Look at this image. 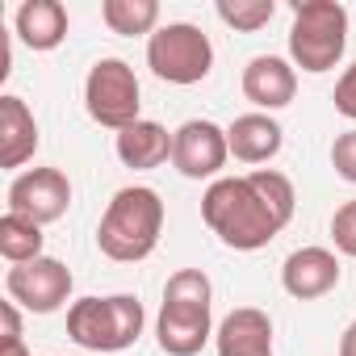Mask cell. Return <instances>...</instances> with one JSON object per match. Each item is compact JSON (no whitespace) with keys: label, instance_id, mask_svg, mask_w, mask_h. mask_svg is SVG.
<instances>
[{"label":"cell","instance_id":"6da1fadb","mask_svg":"<svg viewBox=\"0 0 356 356\" xmlns=\"http://www.w3.org/2000/svg\"><path fill=\"white\" fill-rule=\"evenodd\" d=\"M202 218L235 252H260L285 231V222L264 206L248 176H218L202 197Z\"/></svg>","mask_w":356,"mask_h":356},{"label":"cell","instance_id":"7a4b0ae2","mask_svg":"<svg viewBox=\"0 0 356 356\" xmlns=\"http://www.w3.org/2000/svg\"><path fill=\"white\" fill-rule=\"evenodd\" d=\"M214 285L202 268H176L163 285V306L155 318L159 352L168 356H197L206 339L214 335Z\"/></svg>","mask_w":356,"mask_h":356},{"label":"cell","instance_id":"3957f363","mask_svg":"<svg viewBox=\"0 0 356 356\" xmlns=\"http://www.w3.org/2000/svg\"><path fill=\"white\" fill-rule=\"evenodd\" d=\"M163 235V202L151 185H126L101 214L97 248L118 264H138L159 248Z\"/></svg>","mask_w":356,"mask_h":356},{"label":"cell","instance_id":"277c9868","mask_svg":"<svg viewBox=\"0 0 356 356\" xmlns=\"http://www.w3.org/2000/svg\"><path fill=\"white\" fill-rule=\"evenodd\" d=\"M147 310L134 293L80 298L67 306V335L88 352H126L143 335Z\"/></svg>","mask_w":356,"mask_h":356},{"label":"cell","instance_id":"5b68a950","mask_svg":"<svg viewBox=\"0 0 356 356\" xmlns=\"http://www.w3.org/2000/svg\"><path fill=\"white\" fill-rule=\"evenodd\" d=\"M343 47H348V9L339 0H298L289 26L293 67L323 76L343 59Z\"/></svg>","mask_w":356,"mask_h":356},{"label":"cell","instance_id":"8992f818","mask_svg":"<svg viewBox=\"0 0 356 356\" xmlns=\"http://www.w3.org/2000/svg\"><path fill=\"white\" fill-rule=\"evenodd\" d=\"M147 67L163 84H202L214 67V42L193 22H168L147 38Z\"/></svg>","mask_w":356,"mask_h":356},{"label":"cell","instance_id":"52a82bcc","mask_svg":"<svg viewBox=\"0 0 356 356\" xmlns=\"http://www.w3.org/2000/svg\"><path fill=\"white\" fill-rule=\"evenodd\" d=\"M138 105H143V88L138 76L126 59H97L88 80H84V109L97 126L105 130H126L138 122Z\"/></svg>","mask_w":356,"mask_h":356},{"label":"cell","instance_id":"ba28073f","mask_svg":"<svg viewBox=\"0 0 356 356\" xmlns=\"http://www.w3.org/2000/svg\"><path fill=\"white\" fill-rule=\"evenodd\" d=\"M5 293L30 314H55L72 298V268L55 256H38L30 264H13L5 273Z\"/></svg>","mask_w":356,"mask_h":356},{"label":"cell","instance_id":"9c48e42d","mask_svg":"<svg viewBox=\"0 0 356 356\" xmlns=\"http://www.w3.org/2000/svg\"><path fill=\"white\" fill-rule=\"evenodd\" d=\"M227 130L214 126L210 118H193L181 130H172V168L185 181H214L227 168Z\"/></svg>","mask_w":356,"mask_h":356},{"label":"cell","instance_id":"30bf717a","mask_svg":"<svg viewBox=\"0 0 356 356\" xmlns=\"http://www.w3.org/2000/svg\"><path fill=\"white\" fill-rule=\"evenodd\" d=\"M72 206V181L59 168H30L9 185V214H22L38 227L59 222Z\"/></svg>","mask_w":356,"mask_h":356},{"label":"cell","instance_id":"8fae6325","mask_svg":"<svg viewBox=\"0 0 356 356\" xmlns=\"http://www.w3.org/2000/svg\"><path fill=\"white\" fill-rule=\"evenodd\" d=\"M281 285L289 298L298 302H314L327 298L339 285V256L331 248H298L285 256L281 264Z\"/></svg>","mask_w":356,"mask_h":356},{"label":"cell","instance_id":"7c38bea8","mask_svg":"<svg viewBox=\"0 0 356 356\" xmlns=\"http://www.w3.org/2000/svg\"><path fill=\"white\" fill-rule=\"evenodd\" d=\"M298 92V67L281 55H256L248 67H243V97L260 109V113H273V109H285Z\"/></svg>","mask_w":356,"mask_h":356},{"label":"cell","instance_id":"4fadbf2b","mask_svg":"<svg viewBox=\"0 0 356 356\" xmlns=\"http://www.w3.org/2000/svg\"><path fill=\"white\" fill-rule=\"evenodd\" d=\"M218 356H273V318L256 306H239L218 323Z\"/></svg>","mask_w":356,"mask_h":356},{"label":"cell","instance_id":"5bb4252c","mask_svg":"<svg viewBox=\"0 0 356 356\" xmlns=\"http://www.w3.org/2000/svg\"><path fill=\"white\" fill-rule=\"evenodd\" d=\"M38 122L22 97H0V168H22L38 151Z\"/></svg>","mask_w":356,"mask_h":356},{"label":"cell","instance_id":"9a60e30c","mask_svg":"<svg viewBox=\"0 0 356 356\" xmlns=\"http://www.w3.org/2000/svg\"><path fill=\"white\" fill-rule=\"evenodd\" d=\"M285 143V130L273 113H243L227 126V147L239 163H268Z\"/></svg>","mask_w":356,"mask_h":356},{"label":"cell","instance_id":"2e32d148","mask_svg":"<svg viewBox=\"0 0 356 356\" xmlns=\"http://www.w3.org/2000/svg\"><path fill=\"white\" fill-rule=\"evenodd\" d=\"M113 151L126 168L147 172V168H159L163 159H172V134H168V126H159L151 118H138L134 126H126L113 138Z\"/></svg>","mask_w":356,"mask_h":356},{"label":"cell","instance_id":"e0dca14e","mask_svg":"<svg viewBox=\"0 0 356 356\" xmlns=\"http://www.w3.org/2000/svg\"><path fill=\"white\" fill-rule=\"evenodd\" d=\"M13 30L30 51H55L67 38V9L59 0H26L13 17Z\"/></svg>","mask_w":356,"mask_h":356},{"label":"cell","instance_id":"ac0fdd59","mask_svg":"<svg viewBox=\"0 0 356 356\" xmlns=\"http://www.w3.org/2000/svg\"><path fill=\"white\" fill-rule=\"evenodd\" d=\"M101 22L122 34V38H138V34H155L159 26V5L155 0H105L101 5Z\"/></svg>","mask_w":356,"mask_h":356},{"label":"cell","instance_id":"d6986e66","mask_svg":"<svg viewBox=\"0 0 356 356\" xmlns=\"http://www.w3.org/2000/svg\"><path fill=\"white\" fill-rule=\"evenodd\" d=\"M42 227L22 218V214H5L0 218V256L9 264H30L42 256Z\"/></svg>","mask_w":356,"mask_h":356},{"label":"cell","instance_id":"ffe728a7","mask_svg":"<svg viewBox=\"0 0 356 356\" xmlns=\"http://www.w3.org/2000/svg\"><path fill=\"white\" fill-rule=\"evenodd\" d=\"M248 181H252V189L264 197V206L289 227V218H293V210H298V193H293V181L285 172H277V168H256V172H248Z\"/></svg>","mask_w":356,"mask_h":356},{"label":"cell","instance_id":"44dd1931","mask_svg":"<svg viewBox=\"0 0 356 356\" xmlns=\"http://www.w3.org/2000/svg\"><path fill=\"white\" fill-rule=\"evenodd\" d=\"M214 13H218L231 30L256 34V30H264V26L277 17V0H218Z\"/></svg>","mask_w":356,"mask_h":356},{"label":"cell","instance_id":"7402d4cb","mask_svg":"<svg viewBox=\"0 0 356 356\" xmlns=\"http://www.w3.org/2000/svg\"><path fill=\"white\" fill-rule=\"evenodd\" d=\"M331 239H335V252H343V256L356 260V197L343 202L331 214Z\"/></svg>","mask_w":356,"mask_h":356},{"label":"cell","instance_id":"603a6c76","mask_svg":"<svg viewBox=\"0 0 356 356\" xmlns=\"http://www.w3.org/2000/svg\"><path fill=\"white\" fill-rule=\"evenodd\" d=\"M331 168H335V176H343L348 185H356V130H343L331 143Z\"/></svg>","mask_w":356,"mask_h":356},{"label":"cell","instance_id":"cb8c5ba5","mask_svg":"<svg viewBox=\"0 0 356 356\" xmlns=\"http://www.w3.org/2000/svg\"><path fill=\"white\" fill-rule=\"evenodd\" d=\"M335 113H343L348 122H356V63L343 67V76L335 80Z\"/></svg>","mask_w":356,"mask_h":356},{"label":"cell","instance_id":"d4e9b609","mask_svg":"<svg viewBox=\"0 0 356 356\" xmlns=\"http://www.w3.org/2000/svg\"><path fill=\"white\" fill-rule=\"evenodd\" d=\"M0 323H5V335H0V339H22V314H17V302H0Z\"/></svg>","mask_w":356,"mask_h":356},{"label":"cell","instance_id":"484cf974","mask_svg":"<svg viewBox=\"0 0 356 356\" xmlns=\"http://www.w3.org/2000/svg\"><path fill=\"white\" fill-rule=\"evenodd\" d=\"M339 356H356V318L343 327V335H339Z\"/></svg>","mask_w":356,"mask_h":356},{"label":"cell","instance_id":"4316f807","mask_svg":"<svg viewBox=\"0 0 356 356\" xmlns=\"http://www.w3.org/2000/svg\"><path fill=\"white\" fill-rule=\"evenodd\" d=\"M0 356H30L26 339H0Z\"/></svg>","mask_w":356,"mask_h":356}]
</instances>
